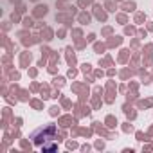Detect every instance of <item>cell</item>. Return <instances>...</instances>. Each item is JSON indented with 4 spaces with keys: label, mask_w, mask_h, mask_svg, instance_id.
<instances>
[{
    "label": "cell",
    "mask_w": 153,
    "mask_h": 153,
    "mask_svg": "<svg viewBox=\"0 0 153 153\" xmlns=\"http://www.w3.org/2000/svg\"><path fill=\"white\" fill-rule=\"evenodd\" d=\"M31 139L34 140L36 146L42 148L43 144H47V140H54V139H56V128H54V126H47L45 130L40 128V130H36V131L33 133Z\"/></svg>",
    "instance_id": "6da1fadb"
},
{
    "label": "cell",
    "mask_w": 153,
    "mask_h": 153,
    "mask_svg": "<svg viewBox=\"0 0 153 153\" xmlns=\"http://www.w3.org/2000/svg\"><path fill=\"white\" fill-rule=\"evenodd\" d=\"M56 148H58L56 144H43V146H42L43 151H56Z\"/></svg>",
    "instance_id": "7a4b0ae2"
}]
</instances>
